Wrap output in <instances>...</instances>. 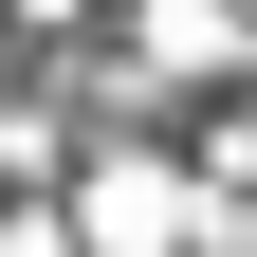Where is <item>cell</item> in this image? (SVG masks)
<instances>
[{
  "mask_svg": "<svg viewBox=\"0 0 257 257\" xmlns=\"http://www.w3.org/2000/svg\"><path fill=\"white\" fill-rule=\"evenodd\" d=\"M147 55H166V74H239L257 19H239V0H147Z\"/></svg>",
  "mask_w": 257,
  "mask_h": 257,
  "instance_id": "cell-1",
  "label": "cell"
},
{
  "mask_svg": "<svg viewBox=\"0 0 257 257\" xmlns=\"http://www.w3.org/2000/svg\"><path fill=\"white\" fill-rule=\"evenodd\" d=\"M19 19H92V0H19Z\"/></svg>",
  "mask_w": 257,
  "mask_h": 257,
  "instance_id": "cell-2",
  "label": "cell"
}]
</instances>
